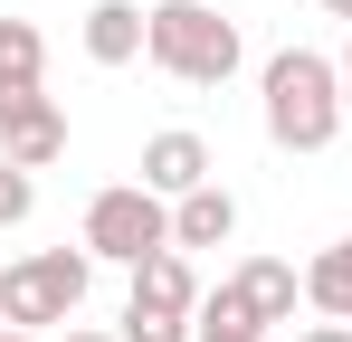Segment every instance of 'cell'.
<instances>
[{
    "instance_id": "obj_1",
    "label": "cell",
    "mask_w": 352,
    "mask_h": 342,
    "mask_svg": "<svg viewBox=\"0 0 352 342\" xmlns=\"http://www.w3.org/2000/svg\"><path fill=\"white\" fill-rule=\"evenodd\" d=\"M257 114H267V143L276 152H324L343 133V57L324 48H276L257 67Z\"/></svg>"
},
{
    "instance_id": "obj_2",
    "label": "cell",
    "mask_w": 352,
    "mask_h": 342,
    "mask_svg": "<svg viewBox=\"0 0 352 342\" xmlns=\"http://www.w3.org/2000/svg\"><path fill=\"white\" fill-rule=\"evenodd\" d=\"M143 57L181 76V86H229L238 67H248V38H238V19H219L210 0H153V38Z\"/></svg>"
},
{
    "instance_id": "obj_3",
    "label": "cell",
    "mask_w": 352,
    "mask_h": 342,
    "mask_svg": "<svg viewBox=\"0 0 352 342\" xmlns=\"http://www.w3.org/2000/svg\"><path fill=\"white\" fill-rule=\"evenodd\" d=\"M86 285H96V257L86 247H29L0 266V323L19 333H67L86 314Z\"/></svg>"
},
{
    "instance_id": "obj_4",
    "label": "cell",
    "mask_w": 352,
    "mask_h": 342,
    "mask_svg": "<svg viewBox=\"0 0 352 342\" xmlns=\"http://www.w3.org/2000/svg\"><path fill=\"white\" fill-rule=\"evenodd\" d=\"M76 247H86L96 266H143V257H162V247H172V200H162V190H143V181H115V190H96V200H86Z\"/></svg>"
},
{
    "instance_id": "obj_5",
    "label": "cell",
    "mask_w": 352,
    "mask_h": 342,
    "mask_svg": "<svg viewBox=\"0 0 352 342\" xmlns=\"http://www.w3.org/2000/svg\"><path fill=\"white\" fill-rule=\"evenodd\" d=\"M67 152V114L48 86H0V162H19V171H48Z\"/></svg>"
},
{
    "instance_id": "obj_6",
    "label": "cell",
    "mask_w": 352,
    "mask_h": 342,
    "mask_svg": "<svg viewBox=\"0 0 352 342\" xmlns=\"http://www.w3.org/2000/svg\"><path fill=\"white\" fill-rule=\"evenodd\" d=\"M200 181H219V162H210V143H200L190 124H162V133L143 143V190H162V200H190Z\"/></svg>"
},
{
    "instance_id": "obj_7",
    "label": "cell",
    "mask_w": 352,
    "mask_h": 342,
    "mask_svg": "<svg viewBox=\"0 0 352 342\" xmlns=\"http://www.w3.org/2000/svg\"><path fill=\"white\" fill-rule=\"evenodd\" d=\"M229 295L257 314V323H295V304H305V276H295L286 257H248V266H229Z\"/></svg>"
},
{
    "instance_id": "obj_8",
    "label": "cell",
    "mask_w": 352,
    "mask_h": 342,
    "mask_svg": "<svg viewBox=\"0 0 352 342\" xmlns=\"http://www.w3.org/2000/svg\"><path fill=\"white\" fill-rule=\"evenodd\" d=\"M143 38H153V10H143V0H96V10H86V57H96V67H133Z\"/></svg>"
},
{
    "instance_id": "obj_9",
    "label": "cell",
    "mask_w": 352,
    "mask_h": 342,
    "mask_svg": "<svg viewBox=\"0 0 352 342\" xmlns=\"http://www.w3.org/2000/svg\"><path fill=\"white\" fill-rule=\"evenodd\" d=\"M238 238V200H229V181H200L190 200H172V247L190 257V247H229Z\"/></svg>"
},
{
    "instance_id": "obj_10",
    "label": "cell",
    "mask_w": 352,
    "mask_h": 342,
    "mask_svg": "<svg viewBox=\"0 0 352 342\" xmlns=\"http://www.w3.org/2000/svg\"><path fill=\"white\" fill-rule=\"evenodd\" d=\"M305 304H314L324 323H352V238H333V247L305 266Z\"/></svg>"
},
{
    "instance_id": "obj_11",
    "label": "cell",
    "mask_w": 352,
    "mask_h": 342,
    "mask_svg": "<svg viewBox=\"0 0 352 342\" xmlns=\"http://www.w3.org/2000/svg\"><path fill=\"white\" fill-rule=\"evenodd\" d=\"M0 86H48V38H38V19H0Z\"/></svg>"
},
{
    "instance_id": "obj_12",
    "label": "cell",
    "mask_w": 352,
    "mask_h": 342,
    "mask_svg": "<svg viewBox=\"0 0 352 342\" xmlns=\"http://www.w3.org/2000/svg\"><path fill=\"white\" fill-rule=\"evenodd\" d=\"M29 209H38V181H29L19 162H0V228H19Z\"/></svg>"
},
{
    "instance_id": "obj_13",
    "label": "cell",
    "mask_w": 352,
    "mask_h": 342,
    "mask_svg": "<svg viewBox=\"0 0 352 342\" xmlns=\"http://www.w3.org/2000/svg\"><path fill=\"white\" fill-rule=\"evenodd\" d=\"M295 342H352V323H305Z\"/></svg>"
},
{
    "instance_id": "obj_14",
    "label": "cell",
    "mask_w": 352,
    "mask_h": 342,
    "mask_svg": "<svg viewBox=\"0 0 352 342\" xmlns=\"http://www.w3.org/2000/svg\"><path fill=\"white\" fill-rule=\"evenodd\" d=\"M58 342H124V333H96V323H67Z\"/></svg>"
},
{
    "instance_id": "obj_15",
    "label": "cell",
    "mask_w": 352,
    "mask_h": 342,
    "mask_svg": "<svg viewBox=\"0 0 352 342\" xmlns=\"http://www.w3.org/2000/svg\"><path fill=\"white\" fill-rule=\"evenodd\" d=\"M343 114H352V38H343Z\"/></svg>"
},
{
    "instance_id": "obj_16",
    "label": "cell",
    "mask_w": 352,
    "mask_h": 342,
    "mask_svg": "<svg viewBox=\"0 0 352 342\" xmlns=\"http://www.w3.org/2000/svg\"><path fill=\"white\" fill-rule=\"evenodd\" d=\"M324 19H343V29H352V0H324Z\"/></svg>"
},
{
    "instance_id": "obj_17",
    "label": "cell",
    "mask_w": 352,
    "mask_h": 342,
    "mask_svg": "<svg viewBox=\"0 0 352 342\" xmlns=\"http://www.w3.org/2000/svg\"><path fill=\"white\" fill-rule=\"evenodd\" d=\"M0 342H38V333H19V323H0Z\"/></svg>"
}]
</instances>
